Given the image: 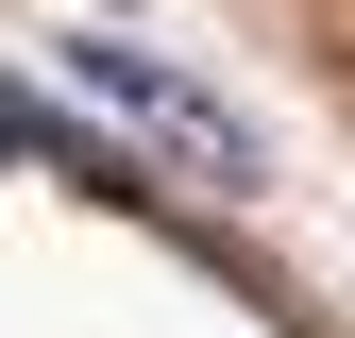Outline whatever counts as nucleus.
Listing matches in <instances>:
<instances>
[{"label": "nucleus", "mask_w": 355, "mask_h": 338, "mask_svg": "<svg viewBox=\"0 0 355 338\" xmlns=\"http://www.w3.org/2000/svg\"><path fill=\"white\" fill-rule=\"evenodd\" d=\"M68 84H85V102H119V118H136V136H153V152H187V169H203V186H254V136H237V118H220V102H203V84H187V68H153V51H136V34H68Z\"/></svg>", "instance_id": "f257e3e1"}]
</instances>
